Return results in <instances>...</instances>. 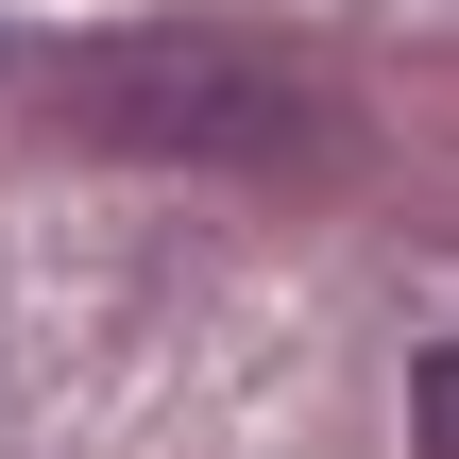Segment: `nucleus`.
Segmentation results:
<instances>
[{
	"label": "nucleus",
	"instance_id": "1",
	"mask_svg": "<svg viewBox=\"0 0 459 459\" xmlns=\"http://www.w3.org/2000/svg\"><path fill=\"white\" fill-rule=\"evenodd\" d=\"M34 102L102 153H187V170H290L324 153V102L273 68V51H221V34H102V51H51Z\"/></svg>",
	"mask_w": 459,
	"mask_h": 459
},
{
	"label": "nucleus",
	"instance_id": "2",
	"mask_svg": "<svg viewBox=\"0 0 459 459\" xmlns=\"http://www.w3.org/2000/svg\"><path fill=\"white\" fill-rule=\"evenodd\" d=\"M409 409H426V459H459V341L426 358V392H409Z\"/></svg>",
	"mask_w": 459,
	"mask_h": 459
}]
</instances>
